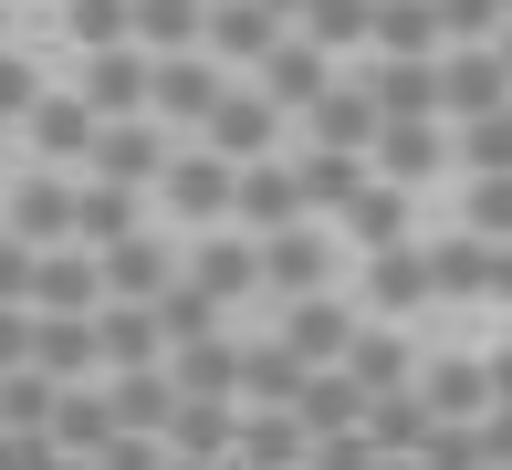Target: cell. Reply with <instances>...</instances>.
Wrapping results in <instances>:
<instances>
[{"mask_svg": "<svg viewBox=\"0 0 512 470\" xmlns=\"http://www.w3.org/2000/svg\"><path fill=\"white\" fill-rule=\"evenodd\" d=\"M178 282V262L157 241H105V272H95V293H115V303H157Z\"/></svg>", "mask_w": 512, "mask_h": 470, "instance_id": "21", "label": "cell"}, {"mask_svg": "<svg viewBox=\"0 0 512 470\" xmlns=\"http://www.w3.org/2000/svg\"><path fill=\"white\" fill-rule=\"evenodd\" d=\"M366 282H377V303H387V314H408V303H429V272H418V241H387Z\"/></svg>", "mask_w": 512, "mask_h": 470, "instance_id": "33", "label": "cell"}, {"mask_svg": "<svg viewBox=\"0 0 512 470\" xmlns=\"http://www.w3.org/2000/svg\"><path fill=\"white\" fill-rule=\"evenodd\" d=\"M230 450H241V470H293L304 429H293V408H251V418H230Z\"/></svg>", "mask_w": 512, "mask_h": 470, "instance_id": "22", "label": "cell"}, {"mask_svg": "<svg viewBox=\"0 0 512 470\" xmlns=\"http://www.w3.org/2000/svg\"><path fill=\"white\" fill-rule=\"evenodd\" d=\"M84 157H95V178H105V188H147L157 168H168L157 126H136V115H115V126H95V147H84Z\"/></svg>", "mask_w": 512, "mask_h": 470, "instance_id": "10", "label": "cell"}, {"mask_svg": "<svg viewBox=\"0 0 512 470\" xmlns=\"http://www.w3.org/2000/svg\"><path fill=\"white\" fill-rule=\"evenodd\" d=\"M0 303H32V241L0 230Z\"/></svg>", "mask_w": 512, "mask_h": 470, "instance_id": "41", "label": "cell"}, {"mask_svg": "<svg viewBox=\"0 0 512 470\" xmlns=\"http://www.w3.org/2000/svg\"><path fill=\"white\" fill-rule=\"evenodd\" d=\"M345 335H356V324H345V303H324V293H304V303H283V356H304V366H335L345 356Z\"/></svg>", "mask_w": 512, "mask_h": 470, "instance_id": "20", "label": "cell"}, {"mask_svg": "<svg viewBox=\"0 0 512 470\" xmlns=\"http://www.w3.org/2000/svg\"><path fill=\"white\" fill-rule=\"evenodd\" d=\"M168 199L189 209V220H230V157H168Z\"/></svg>", "mask_w": 512, "mask_h": 470, "instance_id": "25", "label": "cell"}, {"mask_svg": "<svg viewBox=\"0 0 512 470\" xmlns=\"http://www.w3.org/2000/svg\"><path fill=\"white\" fill-rule=\"evenodd\" d=\"M230 376H241V356H230L220 335H189V345H178V397H220V408H230Z\"/></svg>", "mask_w": 512, "mask_h": 470, "instance_id": "28", "label": "cell"}, {"mask_svg": "<svg viewBox=\"0 0 512 470\" xmlns=\"http://www.w3.org/2000/svg\"><path fill=\"white\" fill-rule=\"evenodd\" d=\"M366 105H377V126L387 115H439V53L429 63H377V74H366Z\"/></svg>", "mask_w": 512, "mask_h": 470, "instance_id": "23", "label": "cell"}, {"mask_svg": "<svg viewBox=\"0 0 512 470\" xmlns=\"http://www.w3.org/2000/svg\"><path fill=\"white\" fill-rule=\"evenodd\" d=\"M439 115H502V53L492 42H439Z\"/></svg>", "mask_w": 512, "mask_h": 470, "instance_id": "3", "label": "cell"}, {"mask_svg": "<svg viewBox=\"0 0 512 470\" xmlns=\"http://www.w3.org/2000/svg\"><path fill=\"white\" fill-rule=\"evenodd\" d=\"M0 366H32V314L21 303H0Z\"/></svg>", "mask_w": 512, "mask_h": 470, "instance_id": "42", "label": "cell"}, {"mask_svg": "<svg viewBox=\"0 0 512 470\" xmlns=\"http://www.w3.org/2000/svg\"><path fill=\"white\" fill-rule=\"evenodd\" d=\"M345 230H356L366 251L408 241V188H387V178H356V199H345Z\"/></svg>", "mask_w": 512, "mask_h": 470, "instance_id": "26", "label": "cell"}, {"mask_svg": "<svg viewBox=\"0 0 512 470\" xmlns=\"http://www.w3.org/2000/svg\"><path fill=\"white\" fill-rule=\"evenodd\" d=\"M95 126H115V115H147V53L136 42H105V53H84V94H74Z\"/></svg>", "mask_w": 512, "mask_h": 470, "instance_id": "4", "label": "cell"}, {"mask_svg": "<svg viewBox=\"0 0 512 470\" xmlns=\"http://www.w3.org/2000/svg\"><path fill=\"white\" fill-rule=\"evenodd\" d=\"M460 168H471V178L512 168V126H502V115H471V126H460Z\"/></svg>", "mask_w": 512, "mask_h": 470, "instance_id": "36", "label": "cell"}, {"mask_svg": "<svg viewBox=\"0 0 512 470\" xmlns=\"http://www.w3.org/2000/svg\"><path fill=\"white\" fill-rule=\"evenodd\" d=\"M251 74H262V84H251V94H262V105H272V115H293V105H314V94H324V84H335V74H324V53H314V42H293V32H283V42H272V53H262V63H251Z\"/></svg>", "mask_w": 512, "mask_h": 470, "instance_id": "9", "label": "cell"}, {"mask_svg": "<svg viewBox=\"0 0 512 470\" xmlns=\"http://www.w3.org/2000/svg\"><path fill=\"white\" fill-rule=\"evenodd\" d=\"M42 439H53L63 460H95L105 439H115V408H105V387H53V418H42Z\"/></svg>", "mask_w": 512, "mask_h": 470, "instance_id": "16", "label": "cell"}, {"mask_svg": "<svg viewBox=\"0 0 512 470\" xmlns=\"http://www.w3.org/2000/svg\"><path fill=\"white\" fill-rule=\"evenodd\" d=\"M230 209H241L251 230H293V220H304L293 168H283V157H251V168H230Z\"/></svg>", "mask_w": 512, "mask_h": 470, "instance_id": "13", "label": "cell"}, {"mask_svg": "<svg viewBox=\"0 0 512 470\" xmlns=\"http://www.w3.org/2000/svg\"><path fill=\"white\" fill-rule=\"evenodd\" d=\"M251 293H272V303L324 293V241H314L304 220H293V230H262V241H251Z\"/></svg>", "mask_w": 512, "mask_h": 470, "instance_id": "1", "label": "cell"}, {"mask_svg": "<svg viewBox=\"0 0 512 470\" xmlns=\"http://www.w3.org/2000/svg\"><path fill=\"white\" fill-rule=\"evenodd\" d=\"M209 0H126V42L136 53H189Z\"/></svg>", "mask_w": 512, "mask_h": 470, "instance_id": "24", "label": "cell"}, {"mask_svg": "<svg viewBox=\"0 0 512 470\" xmlns=\"http://www.w3.org/2000/svg\"><path fill=\"white\" fill-rule=\"evenodd\" d=\"M220 94H230V84H220V63H199V53H157V63H147V105H157V115H178V126H199Z\"/></svg>", "mask_w": 512, "mask_h": 470, "instance_id": "5", "label": "cell"}, {"mask_svg": "<svg viewBox=\"0 0 512 470\" xmlns=\"http://www.w3.org/2000/svg\"><path fill=\"white\" fill-rule=\"evenodd\" d=\"M157 356H168V335H157L147 303H105V314H95V366L136 376V366H157Z\"/></svg>", "mask_w": 512, "mask_h": 470, "instance_id": "17", "label": "cell"}, {"mask_svg": "<svg viewBox=\"0 0 512 470\" xmlns=\"http://www.w3.org/2000/svg\"><path fill=\"white\" fill-rule=\"evenodd\" d=\"M366 11H377V0H304L293 21H304L314 53H335V42H366Z\"/></svg>", "mask_w": 512, "mask_h": 470, "instance_id": "35", "label": "cell"}, {"mask_svg": "<svg viewBox=\"0 0 512 470\" xmlns=\"http://www.w3.org/2000/svg\"><path fill=\"white\" fill-rule=\"evenodd\" d=\"M0 32H11V0H0Z\"/></svg>", "mask_w": 512, "mask_h": 470, "instance_id": "44", "label": "cell"}, {"mask_svg": "<svg viewBox=\"0 0 512 470\" xmlns=\"http://www.w3.org/2000/svg\"><path fill=\"white\" fill-rule=\"evenodd\" d=\"M304 376H314L304 356H283V345H251L230 387H251V397H262V408H293V387H304Z\"/></svg>", "mask_w": 512, "mask_h": 470, "instance_id": "31", "label": "cell"}, {"mask_svg": "<svg viewBox=\"0 0 512 470\" xmlns=\"http://www.w3.org/2000/svg\"><path fill=\"white\" fill-rule=\"evenodd\" d=\"M262 11H272V21H293V11H304V0H262Z\"/></svg>", "mask_w": 512, "mask_h": 470, "instance_id": "43", "label": "cell"}, {"mask_svg": "<svg viewBox=\"0 0 512 470\" xmlns=\"http://www.w3.org/2000/svg\"><path fill=\"white\" fill-rule=\"evenodd\" d=\"M304 115H314V147H324V157H366V136H377V105H366V84H324Z\"/></svg>", "mask_w": 512, "mask_h": 470, "instance_id": "18", "label": "cell"}, {"mask_svg": "<svg viewBox=\"0 0 512 470\" xmlns=\"http://www.w3.org/2000/svg\"><path fill=\"white\" fill-rule=\"evenodd\" d=\"M356 178H366V157H304V168H293V199H304V209H345V199H356Z\"/></svg>", "mask_w": 512, "mask_h": 470, "instance_id": "32", "label": "cell"}, {"mask_svg": "<svg viewBox=\"0 0 512 470\" xmlns=\"http://www.w3.org/2000/svg\"><path fill=\"white\" fill-rule=\"evenodd\" d=\"M32 94H42V74L11 53V42H0V115H32Z\"/></svg>", "mask_w": 512, "mask_h": 470, "instance_id": "40", "label": "cell"}, {"mask_svg": "<svg viewBox=\"0 0 512 470\" xmlns=\"http://www.w3.org/2000/svg\"><path fill=\"white\" fill-rule=\"evenodd\" d=\"M32 366L53 387H84L95 376V314H32Z\"/></svg>", "mask_w": 512, "mask_h": 470, "instance_id": "15", "label": "cell"}, {"mask_svg": "<svg viewBox=\"0 0 512 470\" xmlns=\"http://www.w3.org/2000/svg\"><path fill=\"white\" fill-rule=\"evenodd\" d=\"M32 136H42V157H84L95 147V115L74 94H32Z\"/></svg>", "mask_w": 512, "mask_h": 470, "instance_id": "30", "label": "cell"}, {"mask_svg": "<svg viewBox=\"0 0 512 470\" xmlns=\"http://www.w3.org/2000/svg\"><path fill=\"white\" fill-rule=\"evenodd\" d=\"M53 418V376L42 366H0V429H42Z\"/></svg>", "mask_w": 512, "mask_h": 470, "instance_id": "34", "label": "cell"}, {"mask_svg": "<svg viewBox=\"0 0 512 470\" xmlns=\"http://www.w3.org/2000/svg\"><path fill=\"white\" fill-rule=\"evenodd\" d=\"M418 272H429L439 303H481V293H502V282H512L502 241H429V251H418Z\"/></svg>", "mask_w": 512, "mask_h": 470, "instance_id": "2", "label": "cell"}, {"mask_svg": "<svg viewBox=\"0 0 512 470\" xmlns=\"http://www.w3.org/2000/svg\"><path fill=\"white\" fill-rule=\"evenodd\" d=\"M189 293L199 303H241L251 293V241H209L199 262H189Z\"/></svg>", "mask_w": 512, "mask_h": 470, "instance_id": "29", "label": "cell"}, {"mask_svg": "<svg viewBox=\"0 0 512 470\" xmlns=\"http://www.w3.org/2000/svg\"><path fill=\"white\" fill-rule=\"evenodd\" d=\"M21 314H95V251H32V303Z\"/></svg>", "mask_w": 512, "mask_h": 470, "instance_id": "11", "label": "cell"}, {"mask_svg": "<svg viewBox=\"0 0 512 470\" xmlns=\"http://www.w3.org/2000/svg\"><path fill=\"white\" fill-rule=\"evenodd\" d=\"M439 11V42H492L502 32V0H429Z\"/></svg>", "mask_w": 512, "mask_h": 470, "instance_id": "37", "label": "cell"}, {"mask_svg": "<svg viewBox=\"0 0 512 470\" xmlns=\"http://www.w3.org/2000/svg\"><path fill=\"white\" fill-rule=\"evenodd\" d=\"M512 230V178H471V241H502Z\"/></svg>", "mask_w": 512, "mask_h": 470, "instance_id": "39", "label": "cell"}, {"mask_svg": "<svg viewBox=\"0 0 512 470\" xmlns=\"http://www.w3.org/2000/svg\"><path fill=\"white\" fill-rule=\"evenodd\" d=\"M492 397H502V376L481 356H450V366L418 376V408H429V418H492Z\"/></svg>", "mask_w": 512, "mask_h": 470, "instance_id": "14", "label": "cell"}, {"mask_svg": "<svg viewBox=\"0 0 512 470\" xmlns=\"http://www.w3.org/2000/svg\"><path fill=\"white\" fill-rule=\"evenodd\" d=\"M366 42H377V63H429L439 53V11L429 0H377V11H366Z\"/></svg>", "mask_w": 512, "mask_h": 470, "instance_id": "19", "label": "cell"}, {"mask_svg": "<svg viewBox=\"0 0 512 470\" xmlns=\"http://www.w3.org/2000/svg\"><path fill=\"white\" fill-rule=\"evenodd\" d=\"M63 21H74V42H84V53L126 42V0H63Z\"/></svg>", "mask_w": 512, "mask_h": 470, "instance_id": "38", "label": "cell"}, {"mask_svg": "<svg viewBox=\"0 0 512 470\" xmlns=\"http://www.w3.org/2000/svg\"><path fill=\"white\" fill-rule=\"evenodd\" d=\"M199 126H209V157H230V168H251V157H272V136H283V115H272L262 94H220V105H209Z\"/></svg>", "mask_w": 512, "mask_h": 470, "instance_id": "6", "label": "cell"}, {"mask_svg": "<svg viewBox=\"0 0 512 470\" xmlns=\"http://www.w3.org/2000/svg\"><path fill=\"white\" fill-rule=\"evenodd\" d=\"M0 230L32 241V251H63V241H74V188H63V178H21L11 209H0Z\"/></svg>", "mask_w": 512, "mask_h": 470, "instance_id": "7", "label": "cell"}, {"mask_svg": "<svg viewBox=\"0 0 512 470\" xmlns=\"http://www.w3.org/2000/svg\"><path fill=\"white\" fill-rule=\"evenodd\" d=\"M74 241L84 251H105V241H136V188H74Z\"/></svg>", "mask_w": 512, "mask_h": 470, "instance_id": "27", "label": "cell"}, {"mask_svg": "<svg viewBox=\"0 0 512 470\" xmlns=\"http://www.w3.org/2000/svg\"><path fill=\"white\" fill-rule=\"evenodd\" d=\"M199 42H209L220 63H262L272 42H283V21H272L262 0H209V11H199Z\"/></svg>", "mask_w": 512, "mask_h": 470, "instance_id": "12", "label": "cell"}, {"mask_svg": "<svg viewBox=\"0 0 512 470\" xmlns=\"http://www.w3.org/2000/svg\"><path fill=\"white\" fill-rule=\"evenodd\" d=\"M366 157L387 168V188H418V178H439V115H387V126L366 136Z\"/></svg>", "mask_w": 512, "mask_h": 470, "instance_id": "8", "label": "cell"}]
</instances>
